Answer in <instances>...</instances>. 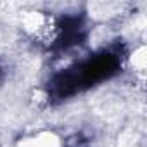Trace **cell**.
Instances as JSON below:
<instances>
[{
    "label": "cell",
    "mask_w": 147,
    "mask_h": 147,
    "mask_svg": "<svg viewBox=\"0 0 147 147\" xmlns=\"http://www.w3.org/2000/svg\"><path fill=\"white\" fill-rule=\"evenodd\" d=\"M19 147H59V140L52 133H45V135H38V137L28 138Z\"/></svg>",
    "instance_id": "1"
}]
</instances>
